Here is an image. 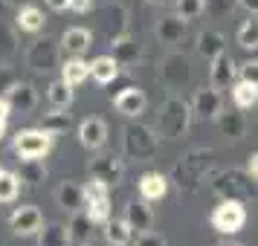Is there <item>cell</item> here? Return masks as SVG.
<instances>
[{"mask_svg": "<svg viewBox=\"0 0 258 246\" xmlns=\"http://www.w3.org/2000/svg\"><path fill=\"white\" fill-rule=\"evenodd\" d=\"M174 6H177V15L186 18V21H195V18L206 12V0H174Z\"/></svg>", "mask_w": 258, "mask_h": 246, "instance_id": "cell-38", "label": "cell"}, {"mask_svg": "<svg viewBox=\"0 0 258 246\" xmlns=\"http://www.w3.org/2000/svg\"><path fill=\"white\" fill-rule=\"evenodd\" d=\"M246 223V209L244 200H221L215 211H212V226L218 229L221 234H238Z\"/></svg>", "mask_w": 258, "mask_h": 246, "instance_id": "cell-3", "label": "cell"}, {"mask_svg": "<svg viewBox=\"0 0 258 246\" xmlns=\"http://www.w3.org/2000/svg\"><path fill=\"white\" fill-rule=\"evenodd\" d=\"M125 21H128V12H125L122 3H107L105 9H102V26H105L110 44L125 35Z\"/></svg>", "mask_w": 258, "mask_h": 246, "instance_id": "cell-18", "label": "cell"}, {"mask_svg": "<svg viewBox=\"0 0 258 246\" xmlns=\"http://www.w3.org/2000/svg\"><path fill=\"white\" fill-rule=\"evenodd\" d=\"M93 226H96V220L90 217V211H87V209L73 211L70 220H67L70 246H90V243H93Z\"/></svg>", "mask_w": 258, "mask_h": 246, "instance_id": "cell-12", "label": "cell"}, {"mask_svg": "<svg viewBox=\"0 0 258 246\" xmlns=\"http://www.w3.org/2000/svg\"><path fill=\"white\" fill-rule=\"evenodd\" d=\"M215 191H218V194H221L223 200H249L252 197V194H255V191H252V186H249V183H244V174H238V171H226V174H218L215 177Z\"/></svg>", "mask_w": 258, "mask_h": 246, "instance_id": "cell-10", "label": "cell"}, {"mask_svg": "<svg viewBox=\"0 0 258 246\" xmlns=\"http://www.w3.org/2000/svg\"><path fill=\"white\" fill-rule=\"evenodd\" d=\"M105 237L110 246H128L131 237H134V226L125 217H113V220L105 223Z\"/></svg>", "mask_w": 258, "mask_h": 246, "instance_id": "cell-26", "label": "cell"}, {"mask_svg": "<svg viewBox=\"0 0 258 246\" xmlns=\"http://www.w3.org/2000/svg\"><path fill=\"white\" fill-rule=\"evenodd\" d=\"M90 9H93V0H70V12H76V15H84Z\"/></svg>", "mask_w": 258, "mask_h": 246, "instance_id": "cell-43", "label": "cell"}, {"mask_svg": "<svg viewBox=\"0 0 258 246\" xmlns=\"http://www.w3.org/2000/svg\"><path fill=\"white\" fill-rule=\"evenodd\" d=\"M38 243L41 246H70V232L64 223H49L38 232Z\"/></svg>", "mask_w": 258, "mask_h": 246, "instance_id": "cell-31", "label": "cell"}, {"mask_svg": "<svg viewBox=\"0 0 258 246\" xmlns=\"http://www.w3.org/2000/svg\"><path fill=\"white\" fill-rule=\"evenodd\" d=\"M110 47H113V58L119 61V67H134V64L140 61V55H142L140 44H137V41H131L128 35H122L119 41H113Z\"/></svg>", "mask_w": 258, "mask_h": 246, "instance_id": "cell-25", "label": "cell"}, {"mask_svg": "<svg viewBox=\"0 0 258 246\" xmlns=\"http://www.w3.org/2000/svg\"><path fill=\"white\" fill-rule=\"evenodd\" d=\"M157 130L145 128V125H128L122 130V151L125 156H134V159H151L157 153Z\"/></svg>", "mask_w": 258, "mask_h": 246, "instance_id": "cell-2", "label": "cell"}, {"mask_svg": "<svg viewBox=\"0 0 258 246\" xmlns=\"http://www.w3.org/2000/svg\"><path fill=\"white\" fill-rule=\"evenodd\" d=\"M52 133H47L44 128H29V130H18L15 136V153L21 159H41L47 156L52 148Z\"/></svg>", "mask_w": 258, "mask_h": 246, "instance_id": "cell-4", "label": "cell"}, {"mask_svg": "<svg viewBox=\"0 0 258 246\" xmlns=\"http://www.w3.org/2000/svg\"><path fill=\"white\" fill-rule=\"evenodd\" d=\"M134 246H168V240H165L163 232H154V229H148V232L137 234V243H134Z\"/></svg>", "mask_w": 258, "mask_h": 246, "instance_id": "cell-40", "label": "cell"}, {"mask_svg": "<svg viewBox=\"0 0 258 246\" xmlns=\"http://www.w3.org/2000/svg\"><path fill=\"white\" fill-rule=\"evenodd\" d=\"M47 6L52 12H64V9H70V0H47Z\"/></svg>", "mask_w": 258, "mask_h": 246, "instance_id": "cell-44", "label": "cell"}, {"mask_svg": "<svg viewBox=\"0 0 258 246\" xmlns=\"http://www.w3.org/2000/svg\"><path fill=\"white\" fill-rule=\"evenodd\" d=\"M9 116H12V105H9L6 96H0V119H9Z\"/></svg>", "mask_w": 258, "mask_h": 246, "instance_id": "cell-45", "label": "cell"}, {"mask_svg": "<svg viewBox=\"0 0 258 246\" xmlns=\"http://www.w3.org/2000/svg\"><path fill=\"white\" fill-rule=\"evenodd\" d=\"M238 47L244 49H258V15H249L244 24L238 26Z\"/></svg>", "mask_w": 258, "mask_h": 246, "instance_id": "cell-36", "label": "cell"}, {"mask_svg": "<svg viewBox=\"0 0 258 246\" xmlns=\"http://www.w3.org/2000/svg\"><path fill=\"white\" fill-rule=\"evenodd\" d=\"M18 29L21 32H41L44 29V24H47V18H44V12L41 9H35V6H24V9H18Z\"/></svg>", "mask_w": 258, "mask_h": 246, "instance_id": "cell-30", "label": "cell"}, {"mask_svg": "<svg viewBox=\"0 0 258 246\" xmlns=\"http://www.w3.org/2000/svg\"><path fill=\"white\" fill-rule=\"evenodd\" d=\"M212 246H244V243H238V240H218V243H212Z\"/></svg>", "mask_w": 258, "mask_h": 246, "instance_id": "cell-49", "label": "cell"}, {"mask_svg": "<svg viewBox=\"0 0 258 246\" xmlns=\"http://www.w3.org/2000/svg\"><path fill=\"white\" fill-rule=\"evenodd\" d=\"M151 3H168V0H151Z\"/></svg>", "mask_w": 258, "mask_h": 246, "instance_id": "cell-51", "label": "cell"}, {"mask_svg": "<svg viewBox=\"0 0 258 246\" xmlns=\"http://www.w3.org/2000/svg\"><path fill=\"white\" fill-rule=\"evenodd\" d=\"M191 102L180 99V96H168L160 110H157V133L165 136V139H177L183 136L191 125Z\"/></svg>", "mask_w": 258, "mask_h": 246, "instance_id": "cell-1", "label": "cell"}, {"mask_svg": "<svg viewBox=\"0 0 258 246\" xmlns=\"http://www.w3.org/2000/svg\"><path fill=\"white\" fill-rule=\"evenodd\" d=\"M93 44V35H90V29H84V26H70L64 35H61V52L64 55H84L87 49Z\"/></svg>", "mask_w": 258, "mask_h": 246, "instance_id": "cell-21", "label": "cell"}, {"mask_svg": "<svg viewBox=\"0 0 258 246\" xmlns=\"http://www.w3.org/2000/svg\"><path fill=\"white\" fill-rule=\"evenodd\" d=\"M238 72H241V78H244V81H252V84H258V58L252 61H244V64H241V67H238Z\"/></svg>", "mask_w": 258, "mask_h": 246, "instance_id": "cell-42", "label": "cell"}, {"mask_svg": "<svg viewBox=\"0 0 258 246\" xmlns=\"http://www.w3.org/2000/svg\"><path fill=\"white\" fill-rule=\"evenodd\" d=\"M79 142H82L87 151H99V148H105L107 142V125L102 119H84L82 125H79Z\"/></svg>", "mask_w": 258, "mask_h": 246, "instance_id": "cell-15", "label": "cell"}, {"mask_svg": "<svg viewBox=\"0 0 258 246\" xmlns=\"http://www.w3.org/2000/svg\"><path fill=\"white\" fill-rule=\"evenodd\" d=\"M3 133H6V119H0V139H3Z\"/></svg>", "mask_w": 258, "mask_h": 246, "instance_id": "cell-50", "label": "cell"}, {"mask_svg": "<svg viewBox=\"0 0 258 246\" xmlns=\"http://www.w3.org/2000/svg\"><path fill=\"white\" fill-rule=\"evenodd\" d=\"M209 84L212 87H218V90H232L235 84V75H238V67H235L232 55H226V52H221L218 58L209 61Z\"/></svg>", "mask_w": 258, "mask_h": 246, "instance_id": "cell-13", "label": "cell"}, {"mask_svg": "<svg viewBox=\"0 0 258 246\" xmlns=\"http://www.w3.org/2000/svg\"><path fill=\"white\" fill-rule=\"evenodd\" d=\"M221 110H223V96L218 87H200L198 93H195V99H191V113L198 119H209V122H215V119L221 116Z\"/></svg>", "mask_w": 258, "mask_h": 246, "instance_id": "cell-8", "label": "cell"}, {"mask_svg": "<svg viewBox=\"0 0 258 246\" xmlns=\"http://www.w3.org/2000/svg\"><path fill=\"white\" fill-rule=\"evenodd\" d=\"M140 194L148 203H154V200H163L165 194H168V177L160 174V171H148V174L140 177Z\"/></svg>", "mask_w": 258, "mask_h": 246, "instance_id": "cell-23", "label": "cell"}, {"mask_svg": "<svg viewBox=\"0 0 258 246\" xmlns=\"http://www.w3.org/2000/svg\"><path fill=\"white\" fill-rule=\"evenodd\" d=\"M0 174H3V168H0Z\"/></svg>", "mask_w": 258, "mask_h": 246, "instance_id": "cell-52", "label": "cell"}, {"mask_svg": "<svg viewBox=\"0 0 258 246\" xmlns=\"http://www.w3.org/2000/svg\"><path fill=\"white\" fill-rule=\"evenodd\" d=\"M215 125H218V130H221V136H226V139H241V136L246 133V116L241 113L238 105H235L232 110L223 107L221 116L215 119Z\"/></svg>", "mask_w": 258, "mask_h": 246, "instance_id": "cell-16", "label": "cell"}, {"mask_svg": "<svg viewBox=\"0 0 258 246\" xmlns=\"http://www.w3.org/2000/svg\"><path fill=\"white\" fill-rule=\"evenodd\" d=\"M6 99H9V105H12L15 113H32L38 105V93H35V87L29 81H15V87L6 93Z\"/></svg>", "mask_w": 258, "mask_h": 246, "instance_id": "cell-19", "label": "cell"}, {"mask_svg": "<svg viewBox=\"0 0 258 246\" xmlns=\"http://www.w3.org/2000/svg\"><path fill=\"white\" fill-rule=\"evenodd\" d=\"M55 203H58L64 211H79L84 209V186H79L76 180H64L58 188H55Z\"/></svg>", "mask_w": 258, "mask_h": 246, "instance_id": "cell-22", "label": "cell"}, {"mask_svg": "<svg viewBox=\"0 0 258 246\" xmlns=\"http://www.w3.org/2000/svg\"><path fill=\"white\" fill-rule=\"evenodd\" d=\"M18 177H21V183L38 186V183H44V180H47V165L41 162V159H21Z\"/></svg>", "mask_w": 258, "mask_h": 246, "instance_id": "cell-35", "label": "cell"}, {"mask_svg": "<svg viewBox=\"0 0 258 246\" xmlns=\"http://www.w3.org/2000/svg\"><path fill=\"white\" fill-rule=\"evenodd\" d=\"M241 6H246L249 15H258V0H241Z\"/></svg>", "mask_w": 258, "mask_h": 246, "instance_id": "cell-47", "label": "cell"}, {"mask_svg": "<svg viewBox=\"0 0 258 246\" xmlns=\"http://www.w3.org/2000/svg\"><path fill=\"white\" fill-rule=\"evenodd\" d=\"M73 125V119L67 110H49V113H44V119H41V128L47 130V133H52V136H58V133H67Z\"/></svg>", "mask_w": 258, "mask_h": 246, "instance_id": "cell-34", "label": "cell"}, {"mask_svg": "<svg viewBox=\"0 0 258 246\" xmlns=\"http://www.w3.org/2000/svg\"><path fill=\"white\" fill-rule=\"evenodd\" d=\"M125 220L134 226V232H148L154 226V211L151 206H148V200L140 197V200H131L128 206H125Z\"/></svg>", "mask_w": 258, "mask_h": 246, "instance_id": "cell-20", "label": "cell"}, {"mask_svg": "<svg viewBox=\"0 0 258 246\" xmlns=\"http://www.w3.org/2000/svg\"><path fill=\"white\" fill-rule=\"evenodd\" d=\"M119 75V61L113 55H99L96 61H90V78H96L99 84H110Z\"/></svg>", "mask_w": 258, "mask_h": 246, "instance_id": "cell-28", "label": "cell"}, {"mask_svg": "<svg viewBox=\"0 0 258 246\" xmlns=\"http://www.w3.org/2000/svg\"><path fill=\"white\" fill-rule=\"evenodd\" d=\"M232 99H235V105L241 107V110H249V107H258V84L252 81H241L232 84Z\"/></svg>", "mask_w": 258, "mask_h": 246, "instance_id": "cell-33", "label": "cell"}, {"mask_svg": "<svg viewBox=\"0 0 258 246\" xmlns=\"http://www.w3.org/2000/svg\"><path fill=\"white\" fill-rule=\"evenodd\" d=\"M9 226L18 237H29V234H38L44 229V214L38 206H18L9 217Z\"/></svg>", "mask_w": 258, "mask_h": 246, "instance_id": "cell-9", "label": "cell"}, {"mask_svg": "<svg viewBox=\"0 0 258 246\" xmlns=\"http://www.w3.org/2000/svg\"><path fill=\"white\" fill-rule=\"evenodd\" d=\"M6 6H15V9H24V6H29V0H3Z\"/></svg>", "mask_w": 258, "mask_h": 246, "instance_id": "cell-48", "label": "cell"}, {"mask_svg": "<svg viewBox=\"0 0 258 246\" xmlns=\"http://www.w3.org/2000/svg\"><path fill=\"white\" fill-rule=\"evenodd\" d=\"M90 246H93V243H90Z\"/></svg>", "mask_w": 258, "mask_h": 246, "instance_id": "cell-53", "label": "cell"}, {"mask_svg": "<svg viewBox=\"0 0 258 246\" xmlns=\"http://www.w3.org/2000/svg\"><path fill=\"white\" fill-rule=\"evenodd\" d=\"M235 6H241V0H206V12L215 15V18H223V15H229Z\"/></svg>", "mask_w": 258, "mask_h": 246, "instance_id": "cell-39", "label": "cell"}, {"mask_svg": "<svg viewBox=\"0 0 258 246\" xmlns=\"http://www.w3.org/2000/svg\"><path fill=\"white\" fill-rule=\"evenodd\" d=\"M90 75V64L82 58V55H70V58L61 64V78L70 84V87H76V84H82L84 78Z\"/></svg>", "mask_w": 258, "mask_h": 246, "instance_id": "cell-27", "label": "cell"}, {"mask_svg": "<svg viewBox=\"0 0 258 246\" xmlns=\"http://www.w3.org/2000/svg\"><path fill=\"white\" fill-rule=\"evenodd\" d=\"M198 52L206 61L218 58L221 52H226V38H223L218 29H203V32L198 35Z\"/></svg>", "mask_w": 258, "mask_h": 246, "instance_id": "cell-24", "label": "cell"}, {"mask_svg": "<svg viewBox=\"0 0 258 246\" xmlns=\"http://www.w3.org/2000/svg\"><path fill=\"white\" fill-rule=\"evenodd\" d=\"M18 58V35L9 24L0 21V64H12Z\"/></svg>", "mask_w": 258, "mask_h": 246, "instance_id": "cell-32", "label": "cell"}, {"mask_svg": "<svg viewBox=\"0 0 258 246\" xmlns=\"http://www.w3.org/2000/svg\"><path fill=\"white\" fill-rule=\"evenodd\" d=\"M186 18H180V15H165L157 21V41L163 44V47H177L183 38H186Z\"/></svg>", "mask_w": 258, "mask_h": 246, "instance_id": "cell-14", "label": "cell"}, {"mask_svg": "<svg viewBox=\"0 0 258 246\" xmlns=\"http://www.w3.org/2000/svg\"><path fill=\"white\" fill-rule=\"evenodd\" d=\"M15 81H18V75H15L12 64H0V96L9 93L15 87Z\"/></svg>", "mask_w": 258, "mask_h": 246, "instance_id": "cell-41", "label": "cell"}, {"mask_svg": "<svg viewBox=\"0 0 258 246\" xmlns=\"http://www.w3.org/2000/svg\"><path fill=\"white\" fill-rule=\"evenodd\" d=\"M21 191V177L15 171H3L0 174V203H12Z\"/></svg>", "mask_w": 258, "mask_h": 246, "instance_id": "cell-37", "label": "cell"}, {"mask_svg": "<svg viewBox=\"0 0 258 246\" xmlns=\"http://www.w3.org/2000/svg\"><path fill=\"white\" fill-rule=\"evenodd\" d=\"M246 174L258 180V153H252V156H249V162H246Z\"/></svg>", "mask_w": 258, "mask_h": 246, "instance_id": "cell-46", "label": "cell"}, {"mask_svg": "<svg viewBox=\"0 0 258 246\" xmlns=\"http://www.w3.org/2000/svg\"><path fill=\"white\" fill-rule=\"evenodd\" d=\"M87 174L96 177V180H102V183H107V186H116V183H122V177H125V162H122L119 156L105 153V156H96V159H90V165H87Z\"/></svg>", "mask_w": 258, "mask_h": 246, "instance_id": "cell-11", "label": "cell"}, {"mask_svg": "<svg viewBox=\"0 0 258 246\" xmlns=\"http://www.w3.org/2000/svg\"><path fill=\"white\" fill-rule=\"evenodd\" d=\"M107 183L90 177L84 186V209L90 211V217L96 223H107L110 220V194H107Z\"/></svg>", "mask_w": 258, "mask_h": 246, "instance_id": "cell-7", "label": "cell"}, {"mask_svg": "<svg viewBox=\"0 0 258 246\" xmlns=\"http://www.w3.org/2000/svg\"><path fill=\"white\" fill-rule=\"evenodd\" d=\"M24 61L26 67H32L35 72H52L61 64V47L49 38H38L24 52Z\"/></svg>", "mask_w": 258, "mask_h": 246, "instance_id": "cell-5", "label": "cell"}, {"mask_svg": "<svg viewBox=\"0 0 258 246\" xmlns=\"http://www.w3.org/2000/svg\"><path fill=\"white\" fill-rule=\"evenodd\" d=\"M160 81L168 87V90H180L191 81V61L183 55V52H168L163 61H160Z\"/></svg>", "mask_w": 258, "mask_h": 246, "instance_id": "cell-6", "label": "cell"}, {"mask_svg": "<svg viewBox=\"0 0 258 246\" xmlns=\"http://www.w3.org/2000/svg\"><path fill=\"white\" fill-rule=\"evenodd\" d=\"M116 110L122 113V116H128V119H137L145 113V107H148V99H145V93H142L140 87H125L122 93L116 96Z\"/></svg>", "mask_w": 258, "mask_h": 246, "instance_id": "cell-17", "label": "cell"}, {"mask_svg": "<svg viewBox=\"0 0 258 246\" xmlns=\"http://www.w3.org/2000/svg\"><path fill=\"white\" fill-rule=\"evenodd\" d=\"M47 99H49V107H55V110H70L73 87L64 81V78H55V81L47 87Z\"/></svg>", "mask_w": 258, "mask_h": 246, "instance_id": "cell-29", "label": "cell"}]
</instances>
